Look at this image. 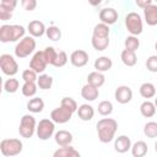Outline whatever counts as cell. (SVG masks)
Returning <instances> with one entry per match:
<instances>
[{
  "mask_svg": "<svg viewBox=\"0 0 157 157\" xmlns=\"http://www.w3.org/2000/svg\"><path fill=\"white\" fill-rule=\"evenodd\" d=\"M98 113L103 117H108L113 113V103L110 101H102L98 104Z\"/></svg>",
  "mask_w": 157,
  "mask_h": 157,
  "instance_id": "34",
  "label": "cell"
},
{
  "mask_svg": "<svg viewBox=\"0 0 157 157\" xmlns=\"http://www.w3.org/2000/svg\"><path fill=\"white\" fill-rule=\"evenodd\" d=\"M104 82H105V76L101 71H97V70L92 71L87 76V83H90V85H92V86H94L97 88L102 87L104 85Z\"/></svg>",
  "mask_w": 157,
  "mask_h": 157,
  "instance_id": "21",
  "label": "cell"
},
{
  "mask_svg": "<svg viewBox=\"0 0 157 157\" xmlns=\"http://www.w3.org/2000/svg\"><path fill=\"white\" fill-rule=\"evenodd\" d=\"M155 151H156V152H157V141H156V142H155Z\"/></svg>",
  "mask_w": 157,
  "mask_h": 157,
  "instance_id": "47",
  "label": "cell"
},
{
  "mask_svg": "<svg viewBox=\"0 0 157 157\" xmlns=\"http://www.w3.org/2000/svg\"><path fill=\"white\" fill-rule=\"evenodd\" d=\"M37 78H38V74L33 70V69H26L23 72H22V80L23 81H31V82H37Z\"/></svg>",
  "mask_w": 157,
  "mask_h": 157,
  "instance_id": "40",
  "label": "cell"
},
{
  "mask_svg": "<svg viewBox=\"0 0 157 157\" xmlns=\"http://www.w3.org/2000/svg\"><path fill=\"white\" fill-rule=\"evenodd\" d=\"M21 6L26 11H33L37 7V0H21Z\"/></svg>",
  "mask_w": 157,
  "mask_h": 157,
  "instance_id": "43",
  "label": "cell"
},
{
  "mask_svg": "<svg viewBox=\"0 0 157 157\" xmlns=\"http://www.w3.org/2000/svg\"><path fill=\"white\" fill-rule=\"evenodd\" d=\"M114 98L120 104H128L132 99V90L129 86H119L114 92Z\"/></svg>",
  "mask_w": 157,
  "mask_h": 157,
  "instance_id": "11",
  "label": "cell"
},
{
  "mask_svg": "<svg viewBox=\"0 0 157 157\" xmlns=\"http://www.w3.org/2000/svg\"><path fill=\"white\" fill-rule=\"evenodd\" d=\"M36 45H37V43H36L34 37H32L31 34H29V36H25V37H23L22 39H20V40L17 42V44L15 45V49H13L15 55H16L17 58H20V59L27 58V56H29V55L34 52Z\"/></svg>",
  "mask_w": 157,
  "mask_h": 157,
  "instance_id": "3",
  "label": "cell"
},
{
  "mask_svg": "<svg viewBox=\"0 0 157 157\" xmlns=\"http://www.w3.org/2000/svg\"><path fill=\"white\" fill-rule=\"evenodd\" d=\"M146 69L150 72H157V55H150L146 60Z\"/></svg>",
  "mask_w": 157,
  "mask_h": 157,
  "instance_id": "41",
  "label": "cell"
},
{
  "mask_svg": "<svg viewBox=\"0 0 157 157\" xmlns=\"http://www.w3.org/2000/svg\"><path fill=\"white\" fill-rule=\"evenodd\" d=\"M155 1H156V2H157V0H155Z\"/></svg>",
  "mask_w": 157,
  "mask_h": 157,
  "instance_id": "50",
  "label": "cell"
},
{
  "mask_svg": "<svg viewBox=\"0 0 157 157\" xmlns=\"http://www.w3.org/2000/svg\"><path fill=\"white\" fill-rule=\"evenodd\" d=\"M67 59H69L67 58V54L64 50H60V52H58V55H56V59H55L53 66H55V67H63V66L66 65Z\"/></svg>",
  "mask_w": 157,
  "mask_h": 157,
  "instance_id": "39",
  "label": "cell"
},
{
  "mask_svg": "<svg viewBox=\"0 0 157 157\" xmlns=\"http://www.w3.org/2000/svg\"><path fill=\"white\" fill-rule=\"evenodd\" d=\"M156 105L153 102H150L148 99L142 102L141 105H140V113L142 117L145 118H152L155 114H156Z\"/></svg>",
  "mask_w": 157,
  "mask_h": 157,
  "instance_id": "25",
  "label": "cell"
},
{
  "mask_svg": "<svg viewBox=\"0 0 157 157\" xmlns=\"http://www.w3.org/2000/svg\"><path fill=\"white\" fill-rule=\"evenodd\" d=\"M70 63L75 67H83L88 63V53L82 49L74 50L70 55Z\"/></svg>",
  "mask_w": 157,
  "mask_h": 157,
  "instance_id": "12",
  "label": "cell"
},
{
  "mask_svg": "<svg viewBox=\"0 0 157 157\" xmlns=\"http://www.w3.org/2000/svg\"><path fill=\"white\" fill-rule=\"evenodd\" d=\"M23 144L20 139H4L0 142V152L5 157H13L22 152Z\"/></svg>",
  "mask_w": 157,
  "mask_h": 157,
  "instance_id": "4",
  "label": "cell"
},
{
  "mask_svg": "<svg viewBox=\"0 0 157 157\" xmlns=\"http://www.w3.org/2000/svg\"><path fill=\"white\" fill-rule=\"evenodd\" d=\"M144 18L148 26L157 25V5L151 4L144 9Z\"/></svg>",
  "mask_w": 157,
  "mask_h": 157,
  "instance_id": "17",
  "label": "cell"
},
{
  "mask_svg": "<svg viewBox=\"0 0 157 157\" xmlns=\"http://www.w3.org/2000/svg\"><path fill=\"white\" fill-rule=\"evenodd\" d=\"M152 1H153V0H135V4H136L139 7L145 9L146 6L151 5V4H152Z\"/></svg>",
  "mask_w": 157,
  "mask_h": 157,
  "instance_id": "45",
  "label": "cell"
},
{
  "mask_svg": "<svg viewBox=\"0 0 157 157\" xmlns=\"http://www.w3.org/2000/svg\"><path fill=\"white\" fill-rule=\"evenodd\" d=\"M102 1H103V0H88V4H90L91 6H98Z\"/></svg>",
  "mask_w": 157,
  "mask_h": 157,
  "instance_id": "46",
  "label": "cell"
},
{
  "mask_svg": "<svg viewBox=\"0 0 157 157\" xmlns=\"http://www.w3.org/2000/svg\"><path fill=\"white\" fill-rule=\"evenodd\" d=\"M77 115L81 120L83 121H90L92 120V118L94 117V109L91 104H87V103H83L81 104L78 108H77Z\"/></svg>",
  "mask_w": 157,
  "mask_h": 157,
  "instance_id": "19",
  "label": "cell"
},
{
  "mask_svg": "<svg viewBox=\"0 0 157 157\" xmlns=\"http://www.w3.org/2000/svg\"><path fill=\"white\" fill-rule=\"evenodd\" d=\"M91 44L93 49H96L97 52H103L109 45V37H93L92 36Z\"/></svg>",
  "mask_w": 157,
  "mask_h": 157,
  "instance_id": "26",
  "label": "cell"
},
{
  "mask_svg": "<svg viewBox=\"0 0 157 157\" xmlns=\"http://www.w3.org/2000/svg\"><path fill=\"white\" fill-rule=\"evenodd\" d=\"M155 49H156V52H157V42L155 43Z\"/></svg>",
  "mask_w": 157,
  "mask_h": 157,
  "instance_id": "49",
  "label": "cell"
},
{
  "mask_svg": "<svg viewBox=\"0 0 157 157\" xmlns=\"http://www.w3.org/2000/svg\"><path fill=\"white\" fill-rule=\"evenodd\" d=\"M55 132V123L52 120V119H42L39 120V123L37 124V130H36V134L38 136L39 140H49Z\"/></svg>",
  "mask_w": 157,
  "mask_h": 157,
  "instance_id": "7",
  "label": "cell"
},
{
  "mask_svg": "<svg viewBox=\"0 0 157 157\" xmlns=\"http://www.w3.org/2000/svg\"><path fill=\"white\" fill-rule=\"evenodd\" d=\"M0 67L1 71L7 76H13L18 72V64L16 59L10 54L0 55Z\"/></svg>",
  "mask_w": 157,
  "mask_h": 157,
  "instance_id": "8",
  "label": "cell"
},
{
  "mask_svg": "<svg viewBox=\"0 0 157 157\" xmlns=\"http://www.w3.org/2000/svg\"><path fill=\"white\" fill-rule=\"evenodd\" d=\"M147 151H148L147 144L145 141H142V140L136 141L131 146V155L134 157H144V156H146Z\"/></svg>",
  "mask_w": 157,
  "mask_h": 157,
  "instance_id": "24",
  "label": "cell"
},
{
  "mask_svg": "<svg viewBox=\"0 0 157 157\" xmlns=\"http://www.w3.org/2000/svg\"><path fill=\"white\" fill-rule=\"evenodd\" d=\"M54 140L59 146H69V145H71L74 136L67 130H59L54 134Z\"/></svg>",
  "mask_w": 157,
  "mask_h": 157,
  "instance_id": "18",
  "label": "cell"
},
{
  "mask_svg": "<svg viewBox=\"0 0 157 157\" xmlns=\"http://www.w3.org/2000/svg\"><path fill=\"white\" fill-rule=\"evenodd\" d=\"M20 88V82L15 77H10L4 82V90L7 93H15Z\"/></svg>",
  "mask_w": 157,
  "mask_h": 157,
  "instance_id": "33",
  "label": "cell"
},
{
  "mask_svg": "<svg viewBox=\"0 0 157 157\" xmlns=\"http://www.w3.org/2000/svg\"><path fill=\"white\" fill-rule=\"evenodd\" d=\"M118 11L113 7H104L99 11V20L105 25H114L118 21Z\"/></svg>",
  "mask_w": 157,
  "mask_h": 157,
  "instance_id": "13",
  "label": "cell"
},
{
  "mask_svg": "<svg viewBox=\"0 0 157 157\" xmlns=\"http://www.w3.org/2000/svg\"><path fill=\"white\" fill-rule=\"evenodd\" d=\"M131 140L126 135H120L114 140V150L118 153H125L129 150H131Z\"/></svg>",
  "mask_w": 157,
  "mask_h": 157,
  "instance_id": "15",
  "label": "cell"
},
{
  "mask_svg": "<svg viewBox=\"0 0 157 157\" xmlns=\"http://www.w3.org/2000/svg\"><path fill=\"white\" fill-rule=\"evenodd\" d=\"M120 59H121V61L125 66H135L136 63H137L136 52H132V50H129V49H124L121 52Z\"/></svg>",
  "mask_w": 157,
  "mask_h": 157,
  "instance_id": "23",
  "label": "cell"
},
{
  "mask_svg": "<svg viewBox=\"0 0 157 157\" xmlns=\"http://www.w3.org/2000/svg\"><path fill=\"white\" fill-rule=\"evenodd\" d=\"M36 130H37V121L34 117L31 114H25L20 120V126H18L20 135L25 139H29L34 135Z\"/></svg>",
  "mask_w": 157,
  "mask_h": 157,
  "instance_id": "5",
  "label": "cell"
},
{
  "mask_svg": "<svg viewBox=\"0 0 157 157\" xmlns=\"http://www.w3.org/2000/svg\"><path fill=\"white\" fill-rule=\"evenodd\" d=\"M45 34H47V37H48L50 40L56 42V40H59V39L61 38V29H60L59 27H56V26L53 25V26H49V27L47 28Z\"/></svg>",
  "mask_w": 157,
  "mask_h": 157,
  "instance_id": "36",
  "label": "cell"
},
{
  "mask_svg": "<svg viewBox=\"0 0 157 157\" xmlns=\"http://www.w3.org/2000/svg\"><path fill=\"white\" fill-rule=\"evenodd\" d=\"M17 6V0H0V7L9 10V11H13Z\"/></svg>",
  "mask_w": 157,
  "mask_h": 157,
  "instance_id": "42",
  "label": "cell"
},
{
  "mask_svg": "<svg viewBox=\"0 0 157 157\" xmlns=\"http://www.w3.org/2000/svg\"><path fill=\"white\" fill-rule=\"evenodd\" d=\"M43 52H44V56L47 59L48 65H54V61H55L56 55H58V52L55 50V48L54 47H47Z\"/></svg>",
  "mask_w": 157,
  "mask_h": 157,
  "instance_id": "37",
  "label": "cell"
},
{
  "mask_svg": "<svg viewBox=\"0 0 157 157\" xmlns=\"http://www.w3.org/2000/svg\"><path fill=\"white\" fill-rule=\"evenodd\" d=\"M81 96L85 101H88V102H93L98 98L99 96V90L90 83H86L85 86H82L81 88Z\"/></svg>",
  "mask_w": 157,
  "mask_h": 157,
  "instance_id": "16",
  "label": "cell"
},
{
  "mask_svg": "<svg viewBox=\"0 0 157 157\" xmlns=\"http://www.w3.org/2000/svg\"><path fill=\"white\" fill-rule=\"evenodd\" d=\"M27 31H28V33H29L32 37L38 38V37H42L43 34H45L47 27H45V25H44L42 21H39V20H33V21H31V22L28 23Z\"/></svg>",
  "mask_w": 157,
  "mask_h": 157,
  "instance_id": "14",
  "label": "cell"
},
{
  "mask_svg": "<svg viewBox=\"0 0 157 157\" xmlns=\"http://www.w3.org/2000/svg\"><path fill=\"white\" fill-rule=\"evenodd\" d=\"M153 103H155V105H156V108H157V97L155 98V102H153Z\"/></svg>",
  "mask_w": 157,
  "mask_h": 157,
  "instance_id": "48",
  "label": "cell"
},
{
  "mask_svg": "<svg viewBox=\"0 0 157 157\" xmlns=\"http://www.w3.org/2000/svg\"><path fill=\"white\" fill-rule=\"evenodd\" d=\"M60 104H61V105H64L65 108L70 109L72 113L77 112V108H78V105H77L76 101H75L74 98H71V97H64V98H61Z\"/></svg>",
  "mask_w": 157,
  "mask_h": 157,
  "instance_id": "38",
  "label": "cell"
},
{
  "mask_svg": "<svg viewBox=\"0 0 157 157\" xmlns=\"http://www.w3.org/2000/svg\"><path fill=\"white\" fill-rule=\"evenodd\" d=\"M144 134L150 139L157 137V121H147L144 126Z\"/></svg>",
  "mask_w": 157,
  "mask_h": 157,
  "instance_id": "35",
  "label": "cell"
},
{
  "mask_svg": "<svg viewBox=\"0 0 157 157\" xmlns=\"http://www.w3.org/2000/svg\"><path fill=\"white\" fill-rule=\"evenodd\" d=\"M37 85L40 90H49L53 86V77L48 74H40L37 78Z\"/></svg>",
  "mask_w": 157,
  "mask_h": 157,
  "instance_id": "30",
  "label": "cell"
},
{
  "mask_svg": "<svg viewBox=\"0 0 157 157\" xmlns=\"http://www.w3.org/2000/svg\"><path fill=\"white\" fill-rule=\"evenodd\" d=\"M125 27L128 32L132 36H139L144 31V23L142 18L137 12H129L125 16Z\"/></svg>",
  "mask_w": 157,
  "mask_h": 157,
  "instance_id": "6",
  "label": "cell"
},
{
  "mask_svg": "<svg viewBox=\"0 0 157 157\" xmlns=\"http://www.w3.org/2000/svg\"><path fill=\"white\" fill-rule=\"evenodd\" d=\"M96 128L99 141L102 144H108L113 141V139L115 137V132L118 130V123L113 118H103L98 120Z\"/></svg>",
  "mask_w": 157,
  "mask_h": 157,
  "instance_id": "1",
  "label": "cell"
},
{
  "mask_svg": "<svg viewBox=\"0 0 157 157\" xmlns=\"http://www.w3.org/2000/svg\"><path fill=\"white\" fill-rule=\"evenodd\" d=\"M37 90H38V85H37V82H31V81H27V82L25 81L23 85H22V87H21L22 94H23L25 97H28V98L36 96Z\"/></svg>",
  "mask_w": 157,
  "mask_h": 157,
  "instance_id": "29",
  "label": "cell"
},
{
  "mask_svg": "<svg viewBox=\"0 0 157 157\" xmlns=\"http://www.w3.org/2000/svg\"><path fill=\"white\" fill-rule=\"evenodd\" d=\"M53 156L54 157H80L81 155L75 147L69 145V146H60V148L54 151Z\"/></svg>",
  "mask_w": 157,
  "mask_h": 157,
  "instance_id": "20",
  "label": "cell"
},
{
  "mask_svg": "<svg viewBox=\"0 0 157 157\" xmlns=\"http://www.w3.org/2000/svg\"><path fill=\"white\" fill-rule=\"evenodd\" d=\"M124 47L125 49H129V50H132V52H136L140 47V40L137 38V36H128L124 40Z\"/></svg>",
  "mask_w": 157,
  "mask_h": 157,
  "instance_id": "32",
  "label": "cell"
},
{
  "mask_svg": "<svg viewBox=\"0 0 157 157\" xmlns=\"http://www.w3.org/2000/svg\"><path fill=\"white\" fill-rule=\"evenodd\" d=\"M12 17V12L9 10H5L2 7H0V20L1 21H7Z\"/></svg>",
  "mask_w": 157,
  "mask_h": 157,
  "instance_id": "44",
  "label": "cell"
},
{
  "mask_svg": "<svg viewBox=\"0 0 157 157\" xmlns=\"http://www.w3.org/2000/svg\"><path fill=\"white\" fill-rule=\"evenodd\" d=\"M27 109L31 113H40L44 109V101L42 98H39V97L31 98L27 102Z\"/></svg>",
  "mask_w": 157,
  "mask_h": 157,
  "instance_id": "28",
  "label": "cell"
},
{
  "mask_svg": "<svg viewBox=\"0 0 157 157\" xmlns=\"http://www.w3.org/2000/svg\"><path fill=\"white\" fill-rule=\"evenodd\" d=\"M72 114L74 113L70 109H67V108H65L64 105L60 104V107H58V108H55V109L52 110L50 119L54 123H56V124H65V123H67V121L71 120Z\"/></svg>",
  "mask_w": 157,
  "mask_h": 157,
  "instance_id": "9",
  "label": "cell"
},
{
  "mask_svg": "<svg viewBox=\"0 0 157 157\" xmlns=\"http://www.w3.org/2000/svg\"><path fill=\"white\" fill-rule=\"evenodd\" d=\"M48 66V63H47V59L44 56V52L43 50H38L33 54L31 61H29V67L33 69L37 74H43L45 71Z\"/></svg>",
  "mask_w": 157,
  "mask_h": 157,
  "instance_id": "10",
  "label": "cell"
},
{
  "mask_svg": "<svg viewBox=\"0 0 157 157\" xmlns=\"http://www.w3.org/2000/svg\"><path fill=\"white\" fill-rule=\"evenodd\" d=\"M139 92L141 94V97L148 99V98H152L156 96V86L151 82H144L140 88H139Z\"/></svg>",
  "mask_w": 157,
  "mask_h": 157,
  "instance_id": "27",
  "label": "cell"
},
{
  "mask_svg": "<svg viewBox=\"0 0 157 157\" xmlns=\"http://www.w3.org/2000/svg\"><path fill=\"white\" fill-rule=\"evenodd\" d=\"M109 33H110L109 25H105V23L101 22V23H97L94 26L92 36L93 37H109Z\"/></svg>",
  "mask_w": 157,
  "mask_h": 157,
  "instance_id": "31",
  "label": "cell"
},
{
  "mask_svg": "<svg viewBox=\"0 0 157 157\" xmlns=\"http://www.w3.org/2000/svg\"><path fill=\"white\" fill-rule=\"evenodd\" d=\"M94 69L97 71H101V72H105V71H109L113 66V61L109 56H99L94 60Z\"/></svg>",
  "mask_w": 157,
  "mask_h": 157,
  "instance_id": "22",
  "label": "cell"
},
{
  "mask_svg": "<svg viewBox=\"0 0 157 157\" xmlns=\"http://www.w3.org/2000/svg\"><path fill=\"white\" fill-rule=\"evenodd\" d=\"M26 28L21 25H2L0 27V40L2 43L17 42L25 37Z\"/></svg>",
  "mask_w": 157,
  "mask_h": 157,
  "instance_id": "2",
  "label": "cell"
}]
</instances>
